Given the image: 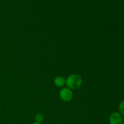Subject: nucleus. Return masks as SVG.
<instances>
[{
  "instance_id": "nucleus-1",
  "label": "nucleus",
  "mask_w": 124,
  "mask_h": 124,
  "mask_svg": "<svg viewBox=\"0 0 124 124\" xmlns=\"http://www.w3.org/2000/svg\"><path fill=\"white\" fill-rule=\"evenodd\" d=\"M82 83V79L80 75L73 74L70 75L65 80V84L67 87L71 89H76L79 88Z\"/></svg>"
},
{
  "instance_id": "nucleus-4",
  "label": "nucleus",
  "mask_w": 124,
  "mask_h": 124,
  "mask_svg": "<svg viewBox=\"0 0 124 124\" xmlns=\"http://www.w3.org/2000/svg\"><path fill=\"white\" fill-rule=\"evenodd\" d=\"M54 83L56 86L61 87L65 84V79L62 76H57L54 78Z\"/></svg>"
},
{
  "instance_id": "nucleus-5",
  "label": "nucleus",
  "mask_w": 124,
  "mask_h": 124,
  "mask_svg": "<svg viewBox=\"0 0 124 124\" xmlns=\"http://www.w3.org/2000/svg\"><path fill=\"white\" fill-rule=\"evenodd\" d=\"M44 120V115L41 113H38L35 116V121L38 123H40L43 121Z\"/></svg>"
},
{
  "instance_id": "nucleus-3",
  "label": "nucleus",
  "mask_w": 124,
  "mask_h": 124,
  "mask_svg": "<svg viewBox=\"0 0 124 124\" xmlns=\"http://www.w3.org/2000/svg\"><path fill=\"white\" fill-rule=\"evenodd\" d=\"M110 124H124V117L117 112H114L110 115L109 118Z\"/></svg>"
},
{
  "instance_id": "nucleus-8",
  "label": "nucleus",
  "mask_w": 124,
  "mask_h": 124,
  "mask_svg": "<svg viewBox=\"0 0 124 124\" xmlns=\"http://www.w3.org/2000/svg\"></svg>"
},
{
  "instance_id": "nucleus-7",
  "label": "nucleus",
  "mask_w": 124,
  "mask_h": 124,
  "mask_svg": "<svg viewBox=\"0 0 124 124\" xmlns=\"http://www.w3.org/2000/svg\"><path fill=\"white\" fill-rule=\"evenodd\" d=\"M32 124H40V123H38V122H34V123H33Z\"/></svg>"
},
{
  "instance_id": "nucleus-2",
  "label": "nucleus",
  "mask_w": 124,
  "mask_h": 124,
  "mask_svg": "<svg viewBox=\"0 0 124 124\" xmlns=\"http://www.w3.org/2000/svg\"><path fill=\"white\" fill-rule=\"evenodd\" d=\"M60 98L64 102H69L72 99L73 92L70 88H64L60 91L59 93Z\"/></svg>"
},
{
  "instance_id": "nucleus-6",
  "label": "nucleus",
  "mask_w": 124,
  "mask_h": 124,
  "mask_svg": "<svg viewBox=\"0 0 124 124\" xmlns=\"http://www.w3.org/2000/svg\"><path fill=\"white\" fill-rule=\"evenodd\" d=\"M119 110L120 111V114L124 117V99L121 102L119 105Z\"/></svg>"
}]
</instances>
